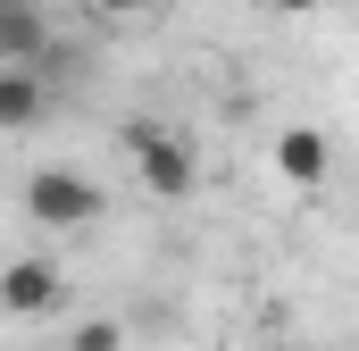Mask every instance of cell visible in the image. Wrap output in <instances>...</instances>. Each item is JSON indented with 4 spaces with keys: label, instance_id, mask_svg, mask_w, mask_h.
<instances>
[{
    "label": "cell",
    "instance_id": "1",
    "mask_svg": "<svg viewBox=\"0 0 359 351\" xmlns=\"http://www.w3.org/2000/svg\"><path fill=\"white\" fill-rule=\"evenodd\" d=\"M25 226H42V234H84V226H100V184L92 176H76V168H34L25 176Z\"/></svg>",
    "mask_w": 359,
    "mask_h": 351
},
{
    "label": "cell",
    "instance_id": "2",
    "mask_svg": "<svg viewBox=\"0 0 359 351\" xmlns=\"http://www.w3.org/2000/svg\"><path fill=\"white\" fill-rule=\"evenodd\" d=\"M126 159H134V184L151 192V201H184L192 184H201V159H192V143L168 134V126H126Z\"/></svg>",
    "mask_w": 359,
    "mask_h": 351
},
{
    "label": "cell",
    "instance_id": "3",
    "mask_svg": "<svg viewBox=\"0 0 359 351\" xmlns=\"http://www.w3.org/2000/svg\"><path fill=\"white\" fill-rule=\"evenodd\" d=\"M59 267L50 260H8L0 267V318H50L59 310Z\"/></svg>",
    "mask_w": 359,
    "mask_h": 351
},
{
    "label": "cell",
    "instance_id": "4",
    "mask_svg": "<svg viewBox=\"0 0 359 351\" xmlns=\"http://www.w3.org/2000/svg\"><path fill=\"white\" fill-rule=\"evenodd\" d=\"M50 51V17L34 0H0V67H34Z\"/></svg>",
    "mask_w": 359,
    "mask_h": 351
},
{
    "label": "cell",
    "instance_id": "5",
    "mask_svg": "<svg viewBox=\"0 0 359 351\" xmlns=\"http://www.w3.org/2000/svg\"><path fill=\"white\" fill-rule=\"evenodd\" d=\"M276 168H284V184H326V168H334V143L318 134V126H284L276 134Z\"/></svg>",
    "mask_w": 359,
    "mask_h": 351
},
{
    "label": "cell",
    "instance_id": "6",
    "mask_svg": "<svg viewBox=\"0 0 359 351\" xmlns=\"http://www.w3.org/2000/svg\"><path fill=\"white\" fill-rule=\"evenodd\" d=\"M42 109H50V84H42L34 67H0V134L42 126Z\"/></svg>",
    "mask_w": 359,
    "mask_h": 351
},
{
    "label": "cell",
    "instance_id": "7",
    "mask_svg": "<svg viewBox=\"0 0 359 351\" xmlns=\"http://www.w3.org/2000/svg\"><path fill=\"white\" fill-rule=\"evenodd\" d=\"M67 351H126V326H117V318H84V326L67 335Z\"/></svg>",
    "mask_w": 359,
    "mask_h": 351
},
{
    "label": "cell",
    "instance_id": "8",
    "mask_svg": "<svg viewBox=\"0 0 359 351\" xmlns=\"http://www.w3.org/2000/svg\"><path fill=\"white\" fill-rule=\"evenodd\" d=\"M84 8H100V17H134V8H151V0H84Z\"/></svg>",
    "mask_w": 359,
    "mask_h": 351
},
{
    "label": "cell",
    "instance_id": "9",
    "mask_svg": "<svg viewBox=\"0 0 359 351\" xmlns=\"http://www.w3.org/2000/svg\"><path fill=\"white\" fill-rule=\"evenodd\" d=\"M268 8H284V17H309V8H326V0H268Z\"/></svg>",
    "mask_w": 359,
    "mask_h": 351
}]
</instances>
